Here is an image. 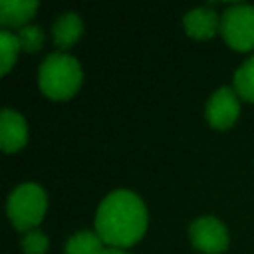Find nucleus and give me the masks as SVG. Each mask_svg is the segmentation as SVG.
<instances>
[{"label":"nucleus","instance_id":"6e6552de","mask_svg":"<svg viewBox=\"0 0 254 254\" xmlns=\"http://www.w3.org/2000/svg\"><path fill=\"white\" fill-rule=\"evenodd\" d=\"M183 24L187 34L194 40H208L216 32H220V16L206 6L189 10L183 18Z\"/></svg>","mask_w":254,"mask_h":254},{"label":"nucleus","instance_id":"9b49d317","mask_svg":"<svg viewBox=\"0 0 254 254\" xmlns=\"http://www.w3.org/2000/svg\"><path fill=\"white\" fill-rule=\"evenodd\" d=\"M105 250V242L97 232L79 230L69 236L65 244V254H101Z\"/></svg>","mask_w":254,"mask_h":254},{"label":"nucleus","instance_id":"1a4fd4ad","mask_svg":"<svg viewBox=\"0 0 254 254\" xmlns=\"http://www.w3.org/2000/svg\"><path fill=\"white\" fill-rule=\"evenodd\" d=\"M36 0H2L0 2V22L4 30L8 28H24L32 20L38 10Z\"/></svg>","mask_w":254,"mask_h":254},{"label":"nucleus","instance_id":"dca6fc26","mask_svg":"<svg viewBox=\"0 0 254 254\" xmlns=\"http://www.w3.org/2000/svg\"><path fill=\"white\" fill-rule=\"evenodd\" d=\"M101 254H127L123 248H111V246H105V250Z\"/></svg>","mask_w":254,"mask_h":254},{"label":"nucleus","instance_id":"423d86ee","mask_svg":"<svg viewBox=\"0 0 254 254\" xmlns=\"http://www.w3.org/2000/svg\"><path fill=\"white\" fill-rule=\"evenodd\" d=\"M206 121L214 129H228L240 115V97L234 87L216 89L206 103Z\"/></svg>","mask_w":254,"mask_h":254},{"label":"nucleus","instance_id":"9d476101","mask_svg":"<svg viewBox=\"0 0 254 254\" xmlns=\"http://www.w3.org/2000/svg\"><path fill=\"white\" fill-rule=\"evenodd\" d=\"M54 42L58 48L62 50H67L71 48L83 34V22L81 18L75 14V12H65V14H60L58 20L54 22Z\"/></svg>","mask_w":254,"mask_h":254},{"label":"nucleus","instance_id":"ddd939ff","mask_svg":"<svg viewBox=\"0 0 254 254\" xmlns=\"http://www.w3.org/2000/svg\"><path fill=\"white\" fill-rule=\"evenodd\" d=\"M234 91L240 99L254 103V56L248 58L236 71H234Z\"/></svg>","mask_w":254,"mask_h":254},{"label":"nucleus","instance_id":"f8f14e48","mask_svg":"<svg viewBox=\"0 0 254 254\" xmlns=\"http://www.w3.org/2000/svg\"><path fill=\"white\" fill-rule=\"evenodd\" d=\"M20 52H22V46L18 42V36L10 30H2L0 32V73L2 75H6L14 67Z\"/></svg>","mask_w":254,"mask_h":254},{"label":"nucleus","instance_id":"7ed1b4c3","mask_svg":"<svg viewBox=\"0 0 254 254\" xmlns=\"http://www.w3.org/2000/svg\"><path fill=\"white\" fill-rule=\"evenodd\" d=\"M48 194L36 183H24L16 187L6 202V212L12 226L20 232L34 230L46 216Z\"/></svg>","mask_w":254,"mask_h":254},{"label":"nucleus","instance_id":"4468645a","mask_svg":"<svg viewBox=\"0 0 254 254\" xmlns=\"http://www.w3.org/2000/svg\"><path fill=\"white\" fill-rule=\"evenodd\" d=\"M16 36H18V42H20L24 52H38L42 48L44 40H46L44 30L40 26H36V24H28V26L20 28L16 32Z\"/></svg>","mask_w":254,"mask_h":254},{"label":"nucleus","instance_id":"20e7f679","mask_svg":"<svg viewBox=\"0 0 254 254\" xmlns=\"http://www.w3.org/2000/svg\"><path fill=\"white\" fill-rule=\"evenodd\" d=\"M220 34L236 52L254 50V6L232 4L220 16Z\"/></svg>","mask_w":254,"mask_h":254},{"label":"nucleus","instance_id":"0eeeda50","mask_svg":"<svg viewBox=\"0 0 254 254\" xmlns=\"http://www.w3.org/2000/svg\"><path fill=\"white\" fill-rule=\"evenodd\" d=\"M28 141V123L14 109H2L0 115V147L4 153L20 151Z\"/></svg>","mask_w":254,"mask_h":254},{"label":"nucleus","instance_id":"39448f33","mask_svg":"<svg viewBox=\"0 0 254 254\" xmlns=\"http://www.w3.org/2000/svg\"><path fill=\"white\" fill-rule=\"evenodd\" d=\"M192 246L204 254H220L228 248V230L222 220L214 216H198L189 226Z\"/></svg>","mask_w":254,"mask_h":254},{"label":"nucleus","instance_id":"f257e3e1","mask_svg":"<svg viewBox=\"0 0 254 254\" xmlns=\"http://www.w3.org/2000/svg\"><path fill=\"white\" fill-rule=\"evenodd\" d=\"M149 214L143 198L133 190L109 192L95 212V232L111 248H127L143 238Z\"/></svg>","mask_w":254,"mask_h":254},{"label":"nucleus","instance_id":"f03ea898","mask_svg":"<svg viewBox=\"0 0 254 254\" xmlns=\"http://www.w3.org/2000/svg\"><path fill=\"white\" fill-rule=\"evenodd\" d=\"M83 81V71L79 62L65 54V52H54L50 54L38 71V83L46 97L64 101L77 93Z\"/></svg>","mask_w":254,"mask_h":254},{"label":"nucleus","instance_id":"2eb2a0df","mask_svg":"<svg viewBox=\"0 0 254 254\" xmlns=\"http://www.w3.org/2000/svg\"><path fill=\"white\" fill-rule=\"evenodd\" d=\"M48 246H50L48 236L42 230H38V228L30 230V232H24V236H22V250H24V254H46Z\"/></svg>","mask_w":254,"mask_h":254}]
</instances>
